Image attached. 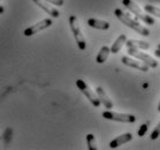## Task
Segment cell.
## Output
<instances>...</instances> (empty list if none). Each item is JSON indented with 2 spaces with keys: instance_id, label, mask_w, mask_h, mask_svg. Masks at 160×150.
Masks as SVG:
<instances>
[{
  "instance_id": "603a6c76",
  "label": "cell",
  "mask_w": 160,
  "mask_h": 150,
  "mask_svg": "<svg viewBox=\"0 0 160 150\" xmlns=\"http://www.w3.org/2000/svg\"><path fill=\"white\" fill-rule=\"evenodd\" d=\"M157 110H158L160 112V102H159V104H158V109H157Z\"/></svg>"
},
{
  "instance_id": "7c38bea8",
  "label": "cell",
  "mask_w": 160,
  "mask_h": 150,
  "mask_svg": "<svg viewBox=\"0 0 160 150\" xmlns=\"http://www.w3.org/2000/svg\"><path fill=\"white\" fill-rule=\"evenodd\" d=\"M88 24L91 28H95V29H99V30H107L111 27L109 22L104 21V20H99V18H89L88 20Z\"/></svg>"
},
{
  "instance_id": "52a82bcc",
  "label": "cell",
  "mask_w": 160,
  "mask_h": 150,
  "mask_svg": "<svg viewBox=\"0 0 160 150\" xmlns=\"http://www.w3.org/2000/svg\"><path fill=\"white\" fill-rule=\"evenodd\" d=\"M52 23H53V21H52L51 18H44V20L39 21V22L35 23L33 26L28 27V28L24 30V36H27V37L32 36L35 34L39 33V31H42V30H44V29H46L48 27H51Z\"/></svg>"
},
{
  "instance_id": "e0dca14e",
  "label": "cell",
  "mask_w": 160,
  "mask_h": 150,
  "mask_svg": "<svg viewBox=\"0 0 160 150\" xmlns=\"http://www.w3.org/2000/svg\"><path fill=\"white\" fill-rule=\"evenodd\" d=\"M87 143H88V148L89 150H97L98 147H97V141H96V137L93 134H88L87 135Z\"/></svg>"
},
{
  "instance_id": "ba28073f",
  "label": "cell",
  "mask_w": 160,
  "mask_h": 150,
  "mask_svg": "<svg viewBox=\"0 0 160 150\" xmlns=\"http://www.w3.org/2000/svg\"><path fill=\"white\" fill-rule=\"evenodd\" d=\"M121 61H122V64L123 65H126V66H129V67H132V68H136V70H142V72H149L150 67L146 65V64H144L143 61H141V60H138V59L136 58H131V57H122V59H121Z\"/></svg>"
},
{
  "instance_id": "ffe728a7",
  "label": "cell",
  "mask_w": 160,
  "mask_h": 150,
  "mask_svg": "<svg viewBox=\"0 0 160 150\" xmlns=\"http://www.w3.org/2000/svg\"><path fill=\"white\" fill-rule=\"evenodd\" d=\"M45 1H48V3L54 5V6H62V5L65 4L63 0H45Z\"/></svg>"
},
{
  "instance_id": "30bf717a",
  "label": "cell",
  "mask_w": 160,
  "mask_h": 150,
  "mask_svg": "<svg viewBox=\"0 0 160 150\" xmlns=\"http://www.w3.org/2000/svg\"><path fill=\"white\" fill-rule=\"evenodd\" d=\"M96 94H97V96H98V98H99V101H100V103L105 106L107 110H111V109H113L112 99L109 98L108 95L106 94V91L102 88V87H97V89H96Z\"/></svg>"
},
{
  "instance_id": "5bb4252c",
  "label": "cell",
  "mask_w": 160,
  "mask_h": 150,
  "mask_svg": "<svg viewBox=\"0 0 160 150\" xmlns=\"http://www.w3.org/2000/svg\"><path fill=\"white\" fill-rule=\"evenodd\" d=\"M126 42H127V36H126V35H123V34H122V35H120V36L117 38V40L113 43L112 48H111V53H113V54H117L118 52L122 49V46L126 44Z\"/></svg>"
},
{
  "instance_id": "7a4b0ae2",
  "label": "cell",
  "mask_w": 160,
  "mask_h": 150,
  "mask_svg": "<svg viewBox=\"0 0 160 150\" xmlns=\"http://www.w3.org/2000/svg\"><path fill=\"white\" fill-rule=\"evenodd\" d=\"M69 26L70 29H72V33L74 35V38H75V42H76L77 46L80 50L84 51L87 49V40L84 38V35L81 30L80 23H78V20H77V16L75 15H70L69 16Z\"/></svg>"
},
{
  "instance_id": "2e32d148",
  "label": "cell",
  "mask_w": 160,
  "mask_h": 150,
  "mask_svg": "<svg viewBox=\"0 0 160 150\" xmlns=\"http://www.w3.org/2000/svg\"><path fill=\"white\" fill-rule=\"evenodd\" d=\"M144 11L148 14L152 15V16H157V18H160V7H156V6H152V5H145L144 6Z\"/></svg>"
},
{
  "instance_id": "ac0fdd59",
  "label": "cell",
  "mask_w": 160,
  "mask_h": 150,
  "mask_svg": "<svg viewBox=\"0 0 160 150\" xmlns=\"http://www.w3.org/2000/svg\"><path fill=\"white\" fill-rule=\"evenodd\" d=\"M160 136V121H159V124L157 125V127L153 129V132L151 133V140H157L158 137Z\"/></svg>"
},
{
  "instance_id": "8992f818",
  "label": "cell",
  "mask_w": 160,
  "mask_h": 150,
  "mask_svg": "<svg viewBox=\"0 0 160 150\" xmlns=\"http://www.w3.org/2000/svg\"><path fill=\"white\" fill-rule=\"evenodd\" d=\"M102 118H105L107 120H114L119 121V122H135L136 121V117L132 114L128 113H119V112H114L112 110H107L105 112H102Z\"/></svg>"
},
{
  "instance_id": "9c48e42d",
  "label": "cell",
  "mask_w": 160,
  "mask_h": 150,
  "mask_svg": "<svg viewBox=\"0 0 160 150\" xmlns=\"http://www.w3.org/2000/svg\"><path fill=\"white\" fill-rule=\"evenodd\" d=\"M33 3L38 6V7H40L42 9H43L44 12H46L50 16H52V18H59L60 16V12L58 11V9H55L54 7H51L48 4H46L45 3V0H32Z\"/></svg>"
},
{
  "instance_id": "277c9868",
  "label": "cell",
  "mask_w": 160,
  "mask_h": 150,
  "mask_svg": "<svg viewBox=\"0 0 160 150\" xmlns=\"http://www.w3.org/2000/svg\"><path fill=\"white\" fill-rule=\"evenodd\" d=\"M128 53H129L131 57H134V58L138 59V60L143 61L144 64H146L150 68H156V67H158V61H157L156 59L152 58L151 55L145 53V52H143L142 50H139V49L128 48Z\"/></svg>"
},
{
  "instance_id": "d6986e66",
  "label": "cell",
  "mask_w": 160,
  "mask_h": 150,
  "mask_svg": "<svg viewBox=\"0 0 160 150\" xmlns=\"http://www.w3.org/2000/svg\"><path fill=\"white\" fill-rule=\"evenodd\" d=\"M149 129V122H146V124H144V125H142L141 126V128L138 129V136H144L145 135V133H146V131Z\"/></svg>"
},
{
  "instance_id": "7402d4cb",
  "label": "cell",
  "mask_w": 160,
  "mask_h": 150,
  "mask_svg": "<svg viewBox=\"0 0 160 150\" xmlns=\"http://www.w3.org/2000/svg\"><path fill=\"white\" fill-rule=\"evenodd\" d=\"M5 12V8H4V6H1V5H0V14H2V13H4Z\"/></svg>"
},
{
  "instance_id": "8fae6325",
  "label": "cell",
  "mask_w": 160,
  "mask_h": 150,
  "mask_svg": "<svg viewBox=\"0 0 160 150\" xmlns=\"http://www.w3.org/2000/svg\"><path fill=\"white\" fill-rule=\"evenodd\" d=\"M131 140H132V134H131V133H124V134H121V135H119L118 137H115L114 140L111 141V143H109V148H111V149H115V148L122 146V144H124V143L129 142V141H131Z\"/></svg>"
},
{
  "instance_id": "44dd1931",
  "label": "cell",
  "mask_w": 160,
  "mask_h": 150,
  "mask_svg": "<svg viewBox=\"0 0 160 150\" xmlns=\"http://www.w3.org/2000/svg\"><path fill=\"white\" fill-rule=\"evenodd\" d=\"M154 55L158 57V58H160V49H157L156 51H154Z\"/></svg>"
},
{
  "instance_id": "9a60e30c",
  "label": "cell",
  "mask_w": 160,
  "mask_h": 150,
  "mask_svg": "<svg viewBox=\"0 0 160 150\" xmlns=\"http://www.w3.org/2000/svg\"><path fill=\"white\" fill-rule=\"evenodd\" d=\"M109 53H111V49L108 46H102L100 49V51L98 52V54H97L96 61L98 62V64H104L107 60V58H108Z\"/></svg>"
},
{
  "instance_id": "cb8c5ba5",
  "label": "cell",
  "mask_w": 160,
  "mask_h": 150,
  "mask_svg": "<svg viewBox=\"0 0 160 150\" xmlns=\"http://www.w3.org/2000/svg\"><path fill=\"white\" fill-rule=\"evenodd\" d=\"M158 49H160V43H159V44H158Z\"/></svg>"
},
{
  "instance_id": "4fadbf2b",
  "label": "cell",
  "mask_w": 160,
  "mask_h": 150,
  "mask_svg": "<svg viewBox=\"0 0 160 150\" xmlns=\"http://www.w3.org/2000/svg\"><path fill=\"white\" fill-rule=\"evenodd\" d=\"M126 45L128 48L139 49V50H148L150 49V44L144 40H137V39H127Z\"/></svg>"
},
{
  "instance_id": "5b68a950",
  "label": "cell",
  "mask_w": 160,
  "mask_h": 150,
  "mask_svg": "<svg viewBox=\"0 0 160 150\" xmlns=\"http://www.w3.org/2000/svg\"><path fill=\"white\" fill-rule=\"evenodd\" d=\"M76 85H77V88L82 91V94L90 101V103L92 104V105L96 106V107L100 106L102 103H100V101H99L98 96H97V94H96L93 90H91V88L87 84V82H84L83 80L78 79V80L76 81Z\"/></svg>"
},
{
  "instance_id": "6da1fadb",
  "label": "cell",
  "mask_w": 160,
  "mask_h": 150,
  "mask_svg": "<svg viewBox=\"0 0 160 150\" xmlns=\"http://www.w3.org/2000/svg\"><path fill=\"white\" fill-rule=\"evenodd\" d=\"M114 14H115V16H117L121 22L123 23V24H126L127 27H129L130 29L135 30V31H136V33H138L139 35L145 36V37L150 36V34H151L150 33V30L148 29V28H145L144 26H142L137 20H135V18H131L128 13L123 12L122 9H120V8H117V9L114 11Z\"/></svg>"
},
{
  "instance_id": "3957f363",
  "label": "cell",
  "mask_w": 160,
  "mask_h": 150,
  "mask_svg": "<svg viewBox=\"0 0 160 150\" xmlns=\"http://www.w3.org/2000/svg\"><path fill=\"white\" fill-rule=\"evenodd\" d=\"M122 4H123L124 7H127L138 20H142L143 22H145L146 24H150V26L154 24V18L152 16H150V14H145L142 11V8L139 7L134 0H122Z\"/></svg>"
}]
</instances>
